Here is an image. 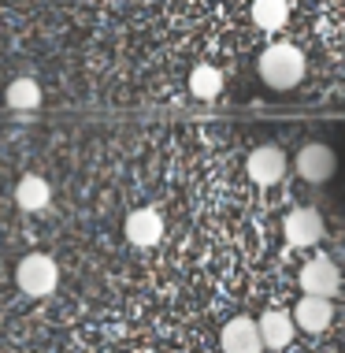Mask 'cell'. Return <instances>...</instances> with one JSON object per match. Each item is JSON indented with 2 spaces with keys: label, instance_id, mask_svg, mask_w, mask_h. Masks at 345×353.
I'll return each mask as SVG.
<instances>
[{
  "label": "cell",
  "instance_id": "5bb4252c",
  "mask_svg": "<svg viewBox=\"0 0 345 353\" xmlns=\"http://www.w3.org/2000/svg\"><path fill=\"white\" fill-rule=\"evenodd\" d=\"M4 104L15 108V112H34L37 104H41V85H37L34 79H15L4 90Z\"/></svg>",
  "mask_w": 345,
  "mask_h": 353
},
{
  "label": "cell",
  "instance_id": "7a4b0ae2",
  "mask_svg": "<svg viewBox=\"0 0 345 353\" xmlns=\"http://www.w3.org/2000/svg\"><path fill=\"white\" fill-rule=\"evenodd\" d=\"M15 279H19V290L30 294V298H45V294L56 290V279H60V272H56V261L45 253H30L19 261L15 268Z\"/></svg>",
  "mask_w": 345,
  "mask_h": 353
},
{
  "label": "cell",
  "instance_id": "4fadbf2b",
  "mask_svg": "<svg viewBox=\"0 0 345 353\" xmlns=\"http://www.w3.org/2000/svg\"><path fill=\"white\" fill-rule=\"evenodd\" d=\"M286 19H290V4L286 0H253V23L260 30H267V34L282 30Z\"/></svg>",
  "mask_w": 345,
  "mask_h": 353
},
{
  "label": "cell",
  "instance_id": "9c48e42d",
  "mask_svg": "<svg viewBox=\"0 0 345 353\" xmlns=\"http://www.w3.org/2000/svg\"><path fill=\"white\" fill-rule=\"evenodd\" d=\"M331 320H334L331 298H320V294H304V298L297 301V309H293V323H297V327H304L309 335L327 331Z\"/></svg>",
  "mask_w": 345,
  "mask_h": 353
},
{
  "label": "cell",
  "instance_id": "277c9868",
  "mask_svg": "<svg viewBox=\"0 0 345 353\" xmlns=\"http://www.w3.org/2000/svg\"><path fill=\"white\" fill-rule=\"evenodd\" d=\"M282 231H286V242L290 245L309 250V245L323 242V216L315 212V208H293V212L282 219Z\"/></svg>",
  "mask_w": 345,
  "mask_h": 353
},
{
  "label": "cell",
  "instance_id": "5b68a950",
  "mask_svg": "<svg viewBox=\"0 0 345 353\" xmlns=\"http://www.w3.org/2000/svg\"><path fill=\"white\" fill-rule=\"evenodd\" d=\"M342 286V275L334 268V261L327 256H312V261H304L301 268V290L304 294H320V298H334Z\"/></svg>",
  "mask_w": 345,
  "mask_h": 353
},
{
  "label": "cell",
  "instance_id": "6da1fadb",
  "mask_svg": "<svg viewBox=\"0 0 345 353\" xmlns=\"http://www.w3.org/2000/svg\"><path fill=\"white\" fill-rule=\"evenodd\" d=\"M256 71H260L264 85H271V90H293V85L304 79V56H301V49H293V45H286V41L267 45L260 52Z\"/></svg>",
  "mask_w": 345,
  "mask_h": 353
},
{
  "label": "cell",
  "instance_id": "30bf717a",
  "mask_svg": "<svg viewBox=\"0 0 345 353\" xmlns=\"http://www.w3.org/2000/svg\"><path fill=\"white\" fill-rule=\"evenodd\" d=\"M256 327H260V339H264V350H286L293 342V316H286L282 309H267L260 320H256Z\"/></svg>",
  "mask_w": 345,
  "mask_h": 353
},
{
  "label": "cell",
  "instance_id": "8fae6325",
  "mask_svg": "<svg viewBox=\"0 0 345 353\" xmlns=\"http://www.w3.org/2000/svg\"><path fill=\"white\" fill-rule=\"evenodd\" d=\"M49 197H52V190H49V183H45L41 175H23V179H19V186H15V201H19V208H26V212H37V208L49 205Z\"/></svg>",
  "mask_w": 345,
  "mask_h": 353
},
{
  "label": "cell",
  "instance_id": "8992f818",
  "mask_svg": "<svg viewBox=\"0 0 345 353\" xmlns=\"http://www.w3.org/2000/svg\"><path fill=\"white\" fill-rule=\"evenodd\" d=\"M123 234H127L130 245H138V250H149V245H156L160 238H164V216H160L156 208H138V212L127 216V223H123Z\"/></svg>",
  "mask_w": 345,
  "mask_h": 353
},
{
  "label": "cell",
  "instance_id": "7c38bea8",
  "mask_svg": "<svg viewBox=\"0 0 345 353\" xmlns=\"http://www.w3.org/2000/svg\"><path fill=\"white\" fill-rule=\"evenodd\" d=\"M189 93L200 101H216L219 93H223V71L212 68V63H197V68L189 71Z\"/></svg>",
  "mask_w": 345,
  "mask_h": 353
},
{
  "label": "cell",
  "instance_id": "ba28073f",
  "mask_svg": "<svg viewBox=\"0 0 345 353\" xmlns=\"http://www.w3.org/2000/svg\"><path fill=\"white\" fill-rule=\"evenodd\" d=\"M249 179H253L256 186H275L279 179L286 175V152L275 149V145H260L249 152Z\"/></svg>",
  "mask_w": 345,
  "mask_h": 353
},
{
  "label": "cell",
  "instance_id": "52a82bcc",
  "mask_svg": "<svg viewBox=\"0 0 345 353\" xmlns=\"http://www.w3.org/2000/svg\"><path fill=\"white\" fill-rule=\"evenodd\" d=\"M219 346H223V353H260L264 350V339H260L256 320H249V316L227 320L223 335H219Z\"/></svg>",
  "mask_w": 345,
  "mask_h": 353
},
{
  "label": "cell",
  "instance_id": "3957f363",
  "mask_svg": "<svg viewBox=\"0 0 345 353\" xmlns=\"http://www.w3.org/2000/svg\"><path fill=\"white\" fill-rule=\"evenodd\" d=\"M297 171H301L304 183L320 186L338 171V157H334V149L323 145V141H309V145L297 152Z\"/></svg>",
  "mask_w": 345,
  "mask_h": 353
}]
</instances>
